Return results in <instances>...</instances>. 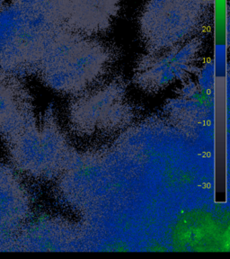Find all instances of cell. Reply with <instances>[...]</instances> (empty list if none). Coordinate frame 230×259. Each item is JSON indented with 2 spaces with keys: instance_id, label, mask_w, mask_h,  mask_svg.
I'll list each match as a JSON object with an SVG mask.
<instances>
[{
  "instance_id": "5",
  "label": "cell",
  "mask_w": 230,
  "mask_h": 259,
  "mask_svg": "<svg viewBox=\"0 0 230 259\" xmlns=\"http://www.w3.org/2000/svg\"><path fill=\"white\" fill-rule=\"evenodd\" d=\"M73 0H12L26 12L57 24H65Z\"/></svg>"
},
{
  "instance_id": "7",
  "label": "cell",
  "mask_w": 230,
  "mask_h": 259,
  "mask_svg": "<svg viewBox=\"0 0 230 259\" xmlns=\"http://www.w3.org/2000/svg\"><path fill=\"white\" fill-rule=\"evenodd\" d=\"M3 2H4V0H0V8L2 7V4H3Z\"/></svg>"
},
{
  "instance_id": "4",
  "label": "cell",
  "mask_w": 230,
  "mask_h": 259,
  "mask_svg": "<svg viewBox=\"0 0 230 259\" xmlns=\"http://www.w3.org/2000/svg\"><path fill=\"white\" fill-rule=\"evenodd\" d=\"M121 0H73L65 26L72 32L94 37L112 26Z\"/></svg>"
},
{
  "instance_id": "6",
  "label": "cell",
  "mask_w": 230,
  "mask_h": 259,
  "mask_svg": "<svg viewBox=\"0 0 230 259\" xmlns=\"http://www.w3.org/2000/svg\"><path fill=\"white\" fill-rule=\"evenodd\" d=\"M198 1L201 4L203 5L204 7H206V8L209 7V5H210V2H211V0H198Z\"/></svg>"
},
{
  "instance_id": "1",
  "label": "cell",
  "mask_w": 230,
  "mask_h": 259,
  "mask_svg": "<svg viewBox=\"0 0 230 259\" xmlns=\"http://www.w3.org/2000/svg\"><path fill=\"white\" fill-rule=\"evenodd\" d=\"M112 60L109 46L64 26L45 54L38 71L54 89L80 91L101 77Z\"/></svg>"
},
{
  "instance_id": "2",
  "label": "cell",
  "mask_w": 230,
  "mask_h": 259,
  "mask_svg": "<svg viewBox=\"0 0 230 259\" xmlns=\"http://www.w3.org/2000/svg\"><path fill=\"white\" fill-rule=\"evenodd\" d=\"M206 9L198 0H147L140 17L147 48L150 53L160 52L194 39Z\"/></svg>"
},
{
  "instance_id": "3",
  "label": "cell",
  "mask_w": 230,
  "mask_h": 259,
  "mask_svg": "<svg viewBox=\"0 0 230 259\" xmlns=\"http://www.w3.org/2000/svg\"><path fill=\"white\" fill-rule=\"evenodd\" d=\"M198 40L160 52H154L142 61L137 69V81L147 89L164 88L190 71L199 53Z\"/></svg>"
}]
</instances>
